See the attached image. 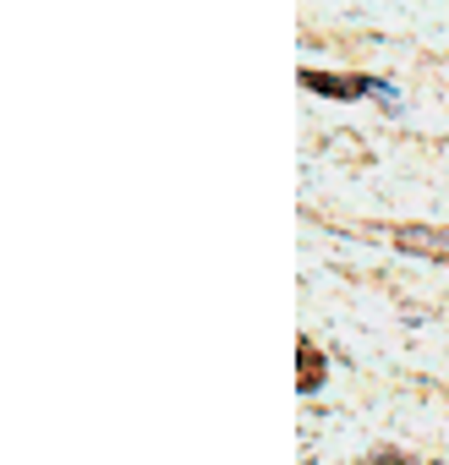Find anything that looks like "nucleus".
<instances>
[{
    "mask_svg": "<svg viewBox=\"0 0 449 465\" xmlns=\"http://www.w3.org/2000/svg\"><path fill=\"white\" fill-rule=\"evenodd\" d=\"M302 367H307V372H302V389H313V383L324 378V356L313 361V345H302Z\"/></svg>",
    "mask_w": 449,
    "mask_h": 465,
    "instance_id": "obj_1",
    "label": "nucleus"
}]
</instances>
